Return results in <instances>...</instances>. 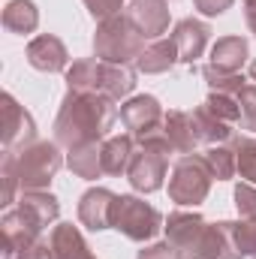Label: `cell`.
Instances as JSON below:
<instances>
[{
    "mask_svg": "<svg viewBox=\"0 0 256 259\" xmlns=\"http://www.w3.org/2000/svg\"><path fill=\"white\" fill-rule=\"evenodd\" d=\"M115 118L118 112L109 97L66 91L61 112L55 118V142L66 151L88 145V142H106Z\"/></svg>",
    "mask_w": 256,
    "mask_h": 259,
    "instance_id": "1",
    "label": "cell"
},
{
    "mask_svg": "<svg viewBox=\"0 0 256 259\" xmlns=\"http://www.w3.org/2000/svg\"><path fill=\"white\" fill-rule=\"evenodd\" d=\"M66 88L81 91V94H100L118 103L133 94L136 72L127 64H109L100 58H88V61H75L66 69Z\"/></svg>",
    "mask_w": 256,
    "mask_h": 259,
    "instance_id": "2",
    "label": "cell"
},
{
    "mask_svg": "<svg viewBox=\"0 0 256 259\" xmlns=\"http://www.w3.org/2000/svg\"><path fill=\"white\" fill-rule=\"evenodd\" d=\"M3 166H9L21 184V190H46L58 169L64 166L58 142H30L18 151H6Z\"/></svg>",
    "mask_w": 256,
    "mask_h": 259,
    "instance_id": "3",
    "label": "cell"
},
{
    "mask_svg": "<svg viewBox=\"0 0 256 259\" xmlns=\"http://www.w3.org/2000/svg\"><path fill=\"white\" fill-rule=\"evenodd\" d=\"M175 154L172 142L166 139V133H151L145 139H139V151H133L127 178L133 190L139 193H157L166 181V169H169V157Z\"/></svg>",
    "mask_w": 256,
    "mask_h": 259,
    "instance_id": "4",
    "label": "cell"
},
{
    "mask_svg": "<svg viewBox=\"0 0 256 259\" xmlns=\"http://www.w3.org/2000/svg\"><path fill=\"white\" fill-rule=\"evenodd\" d=\"M94 52L100 61L109 64H130L145 52V36L127 15H112L97 24L94 33Z\"/></svg>",
    "mask_w": 256,
    "mask_h": 259,
    "instance_id": "5",
    "label": "cell"
},
{
    "mask_svg": "<svg viewBox=\"0 0 256 259\" xmlns=\"http://www.w3.org/2000/svg\"><path fill=\"white\" fill-rule=\"evenodd\" d=\"M163 226V217L154 205H148L139 196H118L112 211V229L127 235L130 241H151Z\"/></svg>",
    "mask_w": 256,
    "mask_h": 259,
    "instance_id": "6",
    "label": "cell"
},
{
    "mask_svg": "<svg viewBox=\"0 0 256 259\" xmlns=\"http://www.w3.org/2000/svg\"><path fill=\"white\" fill-rule=\"evenodd\" d=\"M211 169L205 163V157H196V154H184L175 169H172V178H169V199L178 202V205H199L208 190H211Z\"/></svg>",
    "mask_w": 256,
    "mask_h": 259,
    "instance_id": "7",
    "label": "cell"
},
{
    "mask_svg": "<svg viewBox=\"0 0 256 259\" xmlns=\"http://www.w3.org/2000/svg\"><path fill=\"white\" fill-rule=\"evenodd\" d=\"M0 226H3V259H18L24 256L33 244H39L42 226L33 217H27L21 208L6 211Z\"/></svg>",
    "mask_w": 256,
    "mask_h": 259,
    "instance_id": "8",
    "label": "cell"
},
{
    "mask_svg": "<svg viewBox=\"0 0 256 259\" xmlns=\"http://www.w3.org/2000/svg\"><path fill=\"white\" fill-rule=\"evenodd\" d=\"M163 118H166L163 106L157 103V97H148V94L133 97V100H127L121 106V121H124V127L130 130V136L136 142L151 136V133H160L163 130Z\"/></svg>",
    "mask_w": 256,
    "mask_h": 259,
    "instance_id": "9",
    "label": "cell"
},
{
    "mask_svg": "<svg viewBox=\"0 0 256 259\" xmlns=\"http://www.w3.org/2000/svg\"><path fill=\"white\" fill-rule=\"evenodd\" d=\"M235 226L232 220H220V223H205L202 238L196 244L190 259H244L238 250V238H235Z\"/></svg>",
    "mask_w": 256,
    "mask_h": 259,
    "instance_id": "10",
    "label": "cell"
},
{
    "mask_svg": "<svg viewBox=\"0 0 256 259\" xmlns=\"http://www.w3.org/2000/svg\"><path fill=\"white\" fill-rule=\"evenodd\" d=\"M0 103H3V148L15 151L18 145L36 142V124L24 112V106H18L12 94H3Z\"/></svg>",
    "mask_w": 256,
    "mask_h": 259,
    "instance_id": "11",
    "label": "cell"
},
{
    "mask_svg": "<svg viewBox=\"0 0 256 259\" xmlns=\"http://www.w3.org/2000/svg\"><path fill=\"white\" fill-rule=\"evenodd\" d=\"M202 229H205L202 214H196V211H175L166 220V241L175 244L184 259H190L196 244H199V238H202Z\"/></svg>",
    "mask_w": 256,
    "mask_h": 259,
    "instance_id": "12",
    "label": "cell"
},
{
    "mask_svg": "<svg viewBox=\"0 0 256 259\" xmlns=\"http://www.w3.org/2000/svg\"><path fill=\"white\" fill-rule=\"evenodd\" d=\"M127 18L139 27L145 39H160L169 30V3L166 0H133Z\"/></svg>",
    "mask_w": 256,
    "mask_h": 259,
    "instance_id": "13",
    "label": "cell"
},
{
    "mask_svg": "<svg viewBox=\"0 0 256 259\" xmlns=\"http://www.w3.org/2000/svg\"><path fill=\"white\" fill-rule=\"evenodd\" d=\"M115 199L118 196L112 193V190H106V187H91L88 193L78 199V220H81V226H88L94 232L112 229Z\"/></svg>",
    "mask_w": 256,
    "mask_h": 259,
    "instance_id": "14",
    "label": "cell"
},
{
    "mask_svg": "<svg viewBox=\"0 0 256 259\" xmlns=\"http://www.w3.org/2000/svg\"><path fill=\"white\" fill-rule=\"evenodd\" d=\"M208 36H211V27L205 21H196V18H184L175 24L172 30V42L178 49V61L181 64H196V58H202L205 46H208Z\"/></svg>",
    "mask_w": 256,
    "mask_h": 259,
    "instance_id": "15",
    "label": "cell"
},
{
    "mask_svg": "<svg viewBox=\"0 0 256 259\" xmlns=\"http://www.w3.org/2000/svg\"><path fill=\"white\" fill-rule=\"evenodd\" d=\"M27 64L39 72H61V69H69V55H66V46L52 36V33H39L36 39H30L27 46Z\"/></svg>",
    "mask_w": 256,
    "mask_h": 259,
    "instance_id": "16",
    "label": "cell"
},
{
    "mask_svg": "<svg viewBox=\"0 0 256 259\" xmlns=\"http://www.w3.org/2000/svg\"><path fill=\"white\" fill-rule=\"evenodd\" d=\"M163 133H166V139L172 142V148H175L178 154H193V148L199 145V133H196L193 112H181V109L166 112V118H163Z\"/></svg>",
    "mask_w": 256,
    "mask_h": 259,
    "instance_id": "17",
    "label": "cell"
},
{
    "mask_svg": "<svg viewBox=\"0 0 256 259\" xmlns=\"http://www.w3.org/2000/svg\"><path fill=\"white\" fill-rule=\"evenodd\" d=\"M49 247H52V256L55 259H97L91 253L88 241L81 238L78 226H72V223H58L52 229Z\"/></svg>",
    "mask_w": 256,
    "mask_h": 259,
    "instance_id": "18",
    "label": "cell"
},
{
    "mask_svg": "<svg viewBox=\"0 0 256 259\" xmlns=\"http://www.w3.org/2000/svg\"><path fill=\"white\" fill-rule=\"evenodd\" d=\"M133 136H109L103 145H100V154H103V172L106 175H127L130 160H133Z\"/></svg>",
    "mask_w": 256,
    "mask_h": 259,
    "instance_id": "19",
    "label": "cell"
},
{
    "mask_svg": "<svg viewBox=\"0 0 256 259\" xmlns=\"http://www.w3.org/2000/svg\"><path fill=\"white\" fill-rule=\"evenodd\" d=\"M247 64V39L244 36H223L211 49V66L226 69V72H241Z\"/></svg>",
    "mask_w": 256,
    "mask_h": 259,
    "instance_id": "20",
    "label": "cell"
},
{
    "mask_svg": "<svg viewBox=\"0 0 256 259\" xmlns=\"http://www.w3.org/2000/svg\"><path fill=\"white\" fill-rule=\"evenodd\" d=\"M175 61H178L175 42H172V39H157V42H151V46L136 58V69L145 72V75H157V72L172 69Z\"/></svg>",
    "mask_w": 256,
    "mask_h": 259,
    "instance_id": "21",
    "label": "cell"
},
{
    "mask_svg": "<svg viewBox=\"0 0 256 259\" xmlns=\"http://www.w3.org/2000/svg\"><path fill=\"white\" fill-rule=\"evenodd\" d=\"M18 208H21L27 217H33L42 229H46L49 223H55V220H58V214H61L58 199H55L52 193H46V190H21Z\"/></svg>",
    "mask_w": 256,
    "mask_h": 259,
    "instance_id": "22",
    "label": "cell"
},
{
    "mask_svg": "<svg viewBox=\"0 0 256 259\" xmlns=\"http://www.w3.org/2000/svg\"><path fill=\"white\" fill-rule=\"evenodd\" d=\"M100 145H103V142H88V145L72 148V151L66 154V166H69L78 178H84V181H94V178L106 175V172H103V154H100Z\"/></svg>",
    "mask_w": 256,
    "mask_h": 259,
    "instance_id": "23",
    "label": "cell"
},
{
    "mask_svg": "<svg viewBox=\"0 0 256 259\" xmlns=\"http://www.w3.org/2000/svg\"><path fill=\"white\" fill-rule=\"evenodd\" d=\"M3 27H6L9 33H18V36L33 33V30L39 27V12H36V6H33L30 0H9L6 9H3Z\"/></svg>",
    "mask_w": 256,
    "mask_h": 259,
    "instance_id": "24",
    "label": "cell"
},
{
    "mask_svg": "<svg viewBox=\"0 0 256 259\" xmlns=\"http://www.w3.org/2000/svg\"><path fill=\"white\" fill-rule=\"evenodd\" d=\"M193 121H196V133H199V145H223L232 139V124L214 118L205 106H196L193 109Z\"/></svg>",
    "mask_w": 256,
    "mask_h": 259,
    "instance_id": "25",
    "label": "cell"
},
{
    "mask_svg": "<svg viewBox=\"0 0 256 259\" xmlns=\"http://www.w3.org/2000/svg\"><path fill=\"white\" fill-rule=\"evenodd\" d=\"M205 163L211 169V175L217 181H229L235 172H238V163H235V148L232 145H211L205 151Z\"/></svg>",
    "mask_w": 256,
    "mask_h": 259,
    "instance_id": "26",
    "label": "cell"
},
{
    "mask_svg": "<svg viewBox=\"0 0 256 259\" xmlns=\"http://www.w3.org/2000/svg\"><path fill=\"white\" fill-rule=\"evenodd\" d=\"M202 78L208 81V88L214 94H229V97H238L247 84H244V75L241 72H226V69H217V66H205L202 69Z\"/></svg>",
    "mask_w": 256,
    "mask_h": 259,
    "instance_id": "27",
    "label": "cell"
},
{
    "mask_svg": "<svg viewBox=\"0 0 256 259\" xmlns=\"http://www.w3.org/2000/svg\"><path fill=\"white\" fill-rule=\"evenodd\" d=\"M232 148H235L238 175L244 181L256 184V139H250V136H235L232 139Z\"/></svg>",
    "mask_w": 256,
    "mask_h": 259,
    "instance_id": "28",
    "label": "cell"
},
{
    "mask_svg": "<svg viewBox=\"0 0 256 259\" xmlns=\"http://www.w3.org/2000/svg\"><path fill=\"white\" fill-rule=\"evenodd\" d=\"M214 118L226 121V124H238L241 121V106H238V97H229V94H208V100L202 103Z\"/></svg>",
    "mask_w": 256,
    "mask_h": 259,
    "instance_id": "29",
    "label": "cell"
},
{
    "mask_svg": "<svg viewBox=\"0 0 256 259\" xmlns=\"http://www.w3.org/2000/svg\"><path fill=\"white\" fill-rule=\"evenodd\" d=\"M235 208H238L241 220H256V184L241 181L235 187Z\"/></svg>",
    "mask_w": 256,
    "mask_h": 259,
    "instance_id": "30",
    "label": "cell"
},
{
    "mask_svg": "<svg viewBox=\"0 0 256 259\" xmlns=\"http://www.w3.org/2000/svg\"><path fill=\"white\" fill-rule=\"evenodd\" d=\"M238 106H241V127L256 130V84H247L238 94Z\"/></svg>",
    "mask_w": 256,
    "mask_h": 259,
    "instance_id": "31",
    "label": "cell"
},
{
    "mask_svg": "<svg viewBox=\"0 0 256 259\" xmlns=\"http://www.w3.org/2000/svg\"><path fill=\"white\" fill-rule=\"evenodd\" d=\"M235 238H238V250L241 256L256 259V220H244L235 226Z\"/></svg>",
    "mask_w": 256,
    "mask_h": 259,
    "instance_id": "32",
    "label": "cell"
},
{
    "mask_svg": "<svg viewBox=\"0 0 256 259\" xmlns=\"http://www.w3.org/2000/svg\"><path fill=\"white\" fill-rule=\"evenodd\" d=\"M81 3H84L88 12H91L94 18H100V21L112 18V15H121V6H124V0H81Z\"/></svg>",
    "mask_w": 256,
    "mask_h": 259,
    "instance_id": "33",
    "label": "cell"
},
{
    "mask_svg": "<svg viewBox=\"0 0 256 259\" xmlns=\"http://www.w3.org/2000/svg\"><path fill=\"white\" fill-rule=\"evenodd\" d=\"M136 259H184V256L178 253V247H175V244L160 241V244H148V247H142Z\"/></svg>",
    "mask_w": 256,
    "mask_h": 259,
    "instance_id": "34",
    "label": "cell"
},
{
    "mask_svg": "<svg viewBox=\"0 0 256 259\" xmlns=\"http://www.w3.org/2000/svg\"><path fill=\"white\" fill-rule=\"evenodd\" d=\"M193 6H196L202 15H223V12L232 6V0H193Z\"/></svg>",
    "mask_w": 256,
    "mask_h": 259,
    "instance_id": "35",
    "label": "cell"
},
{
    "mask_svg": "<svg viewBox=\"0 0 256 259\" xmlns=\"http://www.w3.org/2000/svg\"><path fill=\"white\" fill-rule=\"evenodd\" d=\"M18 259H55V256H52V247L46 241H39V244H33L24 256H18Z\"/></svg>",
    "mask_w": 256,
    "mask_h": 259,
    "instance_id": "36",
    "label": "cell"
},
{
    "mask_svg": "<svg viewBox=\"0 0 256 259\" xmlns=\"http://www.w3.org/2000/svg\"><path fill=\"white\" fill-rule=\"evenodd\" d=\"M247 27L256 33V3L253 6H247Z\"/></svg>",
    "mask_w": 256,
    "mask_h": 259,
    "instance_id": "37",
    "label": "cell"
},
{
    "mask_svg": "<svg viewBox=\"0 0 256 259\" xmlns=\"http://www.w3.org/2000/svg\"><path fill=\"white\" fill-rule=\"evenodd\" d=\"M250 78H253V81H256V61H253V64H250Z\"/></svg>",
    "mask_w": 256,
    "mask_h": 259,
    "instance_id": "38",
    "label": "cell"
},
{
    "mask_svg": "<svg viewBox=\"0 0 256 259\" xmlns=\"http://www.w3.org/2000/svg\"><path fill=\"white\" fill-rule=\"evenodd\" d=\"M244 3H247V6H253V3H256V0H244Z\"/></svg>",
    "mask_w": 256,
    "mask_h": 259,
    "instance_id": "39",
    "label": "cell"
}]
</instances>
